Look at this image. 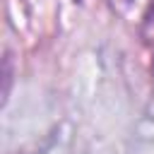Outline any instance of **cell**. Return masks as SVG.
Instances as JSON below:
<instances>
[{"instance_id":"1","label":"cell","mask_w":154,"mask_h":154,"mask_svg":"<svg viewBox=\"0 0 154 154\" xmlns=\"http://www.w3.org/2000/svg\"><path fill=\"white\" fill-rule=\"evenodd\" d=\"M2 65H5V89H2V96L7 99V94H10V79H12V70H10V55H5Z\"/></svg>"}]
</instances>
